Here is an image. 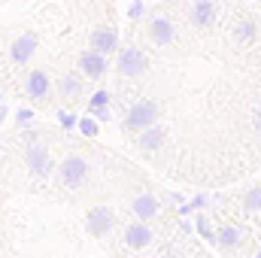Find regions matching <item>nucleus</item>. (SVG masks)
<instances>
[{"mask_svg": "<svg viewBox=\"0 0 261 258\" xmlns=\"http://www.w3.org/2000/svg\"><path fill=\"white\" fill-rule=\"evenodd\" d=\"M125 243H128L130 249H146L152 243V231L143 222H134V225H128V231H125Z\"/></svg>", "mask_w": 261, "mask_h": 258, "instance_id": "7ed1b4c3", "label": "nucleus"}, {"mask_svg": "<svg viewBox=\"0 0 261 258\" xmlns=\"http://www.w3.org/2000/svg\"><path fill=\"white\" fill-rule=\"evenodd\" d=\"M85 228H88L91 237H103V234L113 228V210H107V207H94V210H88Z\"/></svg>", "mask_w": 261, "mask_h": 258, "instance_id": "f03ea898", "label": "nucleus"}, {"mask_svg": "<svg viewBox=\"0 0 261 258\" xmlns=\"http://www.w3.org/2000/svg\"><path fill=\"white\" fill-rule=\"evenodd\" d=\"M28 164H31V170L34 173H49V152L43 149V146H31L28 149Z\"/></svg>", "mask_w": 261, "mask_h": 258, "instance_id": "20e7f679", "label": "nucleus"}, {"mask_svg": "<svg viewBox=\"0 0 261 258\" xmlns=\"http://www.w3.org/2000/svg\"><path fill=\"white\" fill-rule=\"evenodd\" d=\"M246 210H261V189H252L246 194Z\"/></svg>", "mask_w": 261, "mask_h": 258, "instance_id": "0eeeda50", "label": "nucleus"}, {"mask_svg": "<svg viewBox=\"0 0 261 258\" xmlns=\"http://www.w3.org/2000/svg\"><path fill=\"white\" fill-rule=\"evenodd\" d=\"M197 231H200V234H203V237H206V240H213V243H216V231H213V228H210V222H206V219H203V216H200V219H197Z\"/></svg>", "mask_w": 261, "mask_h": 258, "instance_id": "6e6552de", "label": "nucleus"}, {"mask_svg": "<svg viewBox=\"0 0 261 258\" xmlns=\"http://www.w3.org/2000/svg\"><path fill=\"white\" fill-rule=\"evenodd\" d=\"M134 213H137L140 219H152V216L158 213V200H155V194H140V197L134 200Z\"/></svg>", "mask_w": 261, "mask_h": 258, "instance_id": "39448f33", "label": "nucleus"}, {"mask_svg": "<svg viewBox=\"0 0 261 258\" xmlns=\"http://www.w3.org/2000/svg\"><path fill=\"white\" fill-rule=\"evenodd\" d=\"M85 161L82 158H64L61 161V167H58V176H61V183L64 186H70V189H76V186H82V179H85Z\"/></svg>", "mask_w": 261, "mask_h": 258, "instance_id": "f257e3e1", "label": "nucleus"}, {"mask_svg": "<svg viewBox=\"0 0 261 258\" xmlns=\"http://www.w3.org/2000/svg\"><path fill=\"white\" fill-rule=\"evenodd\" d=\"M255 258H261V249H258V252H255Z\"/></svg>", "mask_w": 261, "mask_h": 258, "instance_id": "1a4fd4ad", "label": "nucleus"}, {"mask_svg": "<svg viewBox=\"0 0 261 258\" xmlns=\"http://www.w3.org/2000/svg\"><path fill=\"white\" fill-rule=\"evenodd\" d=\"M216 243H219L222 249H234V246L240 243V231H237V228H231V225H225V228H219V231H216Z\"/></svg>", "mask_w": 261, "mask_h": 258, "instance_id": "423d86ee", "label": "nucleus"}]
</instances>
